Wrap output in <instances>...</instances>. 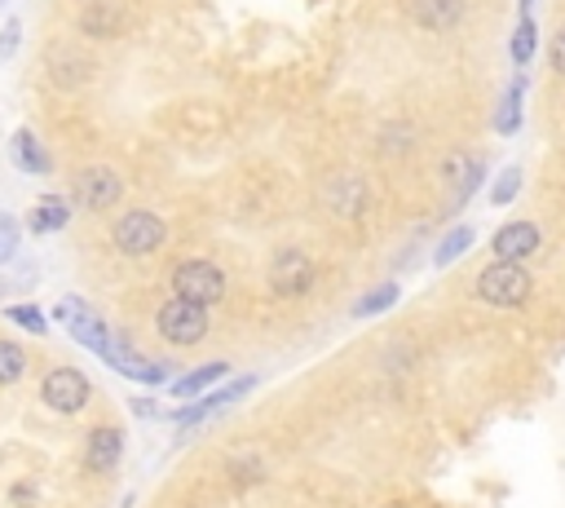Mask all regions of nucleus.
I'll use <instances>...</instances> for the list:
<instances>
[{
    "mask_svg": "<svg viewBox=\"0 0 565 508\" xmlns=\"http://www.w3.org/2000/svg\"><path fill=\"white\" fill-rule=\"evenodd\" d=\"M534 292V279L521 261H491L482 274H478V296L486 305H495V310H521V305L530 300Z\"/></svg>",
    "mask_w": 565,
    "mask_h": 508,
    "instance_id": "obj_1",
    "label": "nucleus"
},
{
    "mask_svg": "<svg viewBox=\"0 0 565 508\" xmlns=\"http://www.w3.org/2000/svg\"><path fill=\"white\" fill-rule=\"evenodd\" d=\"M54 315H58V319H62V323L71 328V336H75V341H80L84 350H93L97 358H106V354H110V345L120 341L116 332L106 328V319H102V315L93 310L89 300H80V296H62Z\"/></svg>",
    "mask_w": 565,
    "mask_h": 508,
    "instance_id": "obj_2",
    "label": "nucleus"
},
{
    "mask_svg": "<svg viewBox=\"0 0 565 508\" xmlns=\"http://www.w3.org/2000/svg\"><path fill=\"white\" fill-rule=\"evenodd\" d=\"M110 239H116V248H120L125 257H151V252L164 248L168 226H164V217H155V213H146V209H133V213H125V217L116 222Z\"/></svg>",
    "mask_w": 565,
    "mask_h": 508,
    "instance_id": "obj_3",
    "label": "nucleus"
},
{
    "mask_svg": "<svg viewBox=\"0 0 565 508\" xmlns=\"http://www.w3.org/2000/svg\"><path fill=\"white\" fill-rule=\"evenodd\" d=\"M155 332H160L168 345H195V341H203V332H208V310H203V305H195V300L173 296L168 305H160Z\"/></svg>",
    "mask_w": 565,
    "mask_h": 508,
    "instance_id": "obj_4",
    "label": "nucleus"
},
{
    "mask_svg": "<svg viewBox=\"0 0 565 508\" xmlns=\"http://www.w3.org/2000/svg\"><path fill=\"white\" fill-rule=\"evenodd\" d=\"M173 296H181V300H195V305H216L221 296H225V274H221V265H212V261H181L177 270H173Z\"/></svg>",
    "mask_w": 565,
    "mask_h": 508,
    "instance_id": "obj_5",
    "label": "nucleus"
},
{
    "mask_svg": "<svg viewBox=\"0 0 565 508\" xmlns=\"http://www.w3.org/2000/svg\"><path fill=\"white\" fill-rule=\"evenodd\" d=\"M71 194H75L80 209L102 213V209H110V203H120L125 181L116 177V168H106V164H89V168L71 181Z\"/></svg>",
    "mask_w": 565,
    "mask_h": 508,
    "instance_id": "obj_6",
    "label": "nucleus"
},
{
    "mask_svg": "<svg viewBox=\"0 0 565 508\" xmlns=\"http://www.w3.org/2000/svg\"><path fill=\"white\" fill-rule=\"evenodd\" d=\"M40 398H45V406H54V412L75 416L80 406L89 402V376L80 367H54L45 376V385H40Z\"/></svg>",
    "mask_w": 565,
    "mask_h": 508,
    "instance_id": "obj_7",
    "label": "nucleus"
},
{
    "mask_svg": "<svg viewBox=\"0 0 565 508\" xmlns=\"http://www.w3.org/2000/svg\"><path fill=\"white\" fill-rule=\"evenodd\" d=\"M257 389V376H239V380H231V385H221V389H208V393H199V398H190L181 412H177V425H199V421H208V416H216V412H225V406H235L244 393H252Z\"/></svg>",
    "mask_w": 565,
    "mask_h": 508,
    "instance_id": "obj_8",
    "label": "nucleus"
},
{
    "mask_svg": "<svg viewBox=\"0 0 565 508\" xmlns=\"http://www.w3.org/2000/svg\"><path fill=\"white\" fill-rule=\"evenodd\" d=\"M314 279H318L314 261H309L305 252H296V248L279 252L274 265H270V287H274L279 296H305V292L314 287Z\"/></svg>",
    "mask_w": 565,
    "mask_h": 508,
    "instance_id": "obj_9",
    "label": "nucleus"
},
{
    "mask_svg": "<svg viewBox=\"0 0 565 508\" xmlns=\"http://www.w3.org/2000/svg\"><path fill=\"white\" fill-rule=\"evenodd\" d=\"M491 248H495L499 261H526V257H534L543 248V231L534 222H508V226L495 231Z\"/></svg>",
    "mask_w": 565,
    "mask_h": 508,
    "instance_id": "obj_10",
    "label": "nucleus"
},
{
    "mask_svg": "<svg viewBox=\"0 0 565 508\" xmlns=\"http://www.w3.org/2000/svg\"><path fill=\"white\" fill-rule=\"evenodd\" d=\"M442 177L450 181V209H464V203L473 199V190L486 181V168L473 155H450L446 168H442Z\"/></svg>",
    "mask_w": 565,
    "mask_h": 508,
    "instance_id": "obj_11",
    "label": "nucleus"
},
{
    "mask_svg": "<svg viewBox=\"0 0 565 508\" xmlns=\"http://www.w3.org/2000/svg\"><path fill=\"white\" fill-rule=\"evenodd\" d=\"M120 456H125V434H120V429L97 425V429L89 434V442H84V464H89L93 473H110V469L120 464Z\"/></svg>",
    "mask_w": 565,
    "mask_h": 508,
    "instance_id": "obj_12",
    "label": "nucleus"
},
{
    "mask_svg": "<svg viewBox=\"0 0 565 508\" xmlns=\"http://www.w3.org/2000/svg\"><path fill=\"white\" fill-rule=\"evenodd\" d=\"M102 363H106V367H116V371H125L129 380H142V385H164V380H168V367H164V363H151V358L133 354L125 341L110 345V354H106Z\"/></svg>",
    "mask_w": 565,
    "mask_h": 508,
    "instance_id": "obj_13",
    "label": "nucleus"
},
{
    "mask_svg": "<svg viewBox=\"0 0 565 508\" xmlns=\"http://www.w3.org/2000/svg\"><path fill=\"white\" fill-rule=\"evenodd\" d=\"M411 19L424 32H450L464 19V0H411Z\"/></svg>",
    "mask_w": 565,
    "mask_h": 508,
    "instance_id": "obj_14",
    "label": "nucleus"
},
{
    "mask_svg": "<svg viewBox=\"0 0 565 508\" xmlns=\"http://www.w3.org/2000/svg\"><path fill=\"white\" fill-rule=\"evenodd\" d=\"M225 376H231V363H203V367L186 371L181 380H173V398H177V402H190V398L208 393L216 380H225Z\"/></svg>",
    "mask_w": 565,
    "mask_h": 508,
    "instance_id": "obj_15",
    "label": "nucleus"
},
{
    "mask_svg": "<svg viewBox=\"0 0 565 508\" xmlns=\"http://www.w3.org/2000/svg\"><path fill=\"white\" fill-rule=\"evenodd\" d=\"M71 222V203L62 199V194H45L36 209H32V217H27V231L32 235H54V231H62Z\"/></svg>",
    "mask_w": 565,
    "mask_h": 508,
    "instance_id": "obj_16",
    "label": "nucleus"
},
{
    "mask_svg": "<svg viewBox=\"0 0 565 508\" xmlns=\"http://www.w3.org/2000/svg\"><path fill=\"white\" fill-rule=\"evenodd\" d=\"M80 27L89 36H120L125 32V10L110 5V0H93V5H84V14H80Z\"/></svg>",
    "mask_w": 565,
    "mask_h": 508,
    "instance_id": "obj_17",
    "label": "nucleus"
},
{
    "mask_svg": "<svg viewBox=\"0 0 565 508\" xmlns=\"http://www.w3.org/2000/svg\"><path fill=\"white\" fill-rule=\"evenodd\" d=\"M473 239H478V231H473V226H456V231H446V235H442V244H437V252H433V265H437V270L456 265V261L473 248Z\"/></svg>",
    "mask_w": 565,
    "mask_h": 508,
    "instance_id": "obj_18",
    "label": "nucleus"
},
{
    "mask_svg": "<svg viewBox=\"0 0 565 508\" xmlns=\"http://www.w3.org/2000/svg\"><path fill=\"white\" fill-rule=\"evenodd\" d=\"M14 160H19V168L23 173H54V160H49V151L36 142V133H14Z\"/></svg>",
    "mask_w": 565,
    "mask_h": 508,
    "instance_id": "obj_19",
    "label": "nucleus"
},
{
    "mask_svg": "<svg viewBox=\"0 0 565 508\" xmlns=\"http://www.w3.org/2000/svg\"><path fill=\"white\" fill-rule=\"evenodd\" d=\"M521 93H526V84L517 80V84H508V93L499 97V111H495V133L513 138V133L521 129Z\"/></svg>",
    "mask_w": 565,
    "mask_h": 508,
    "instance_id": "obj_20",
    "label": "nucleus"
},
{
    "mask_svg": "<svg viewBox=\"0 0 565 508\" xmlns=\"http://www.w3.org/2000/svg\"><path fill=\"white\" fill-rule=\"evenodd\" d=\"M398 296H402V287H398V283H380V287H372L367 296H358V300H354V319L385 315L389 305H398Z\"/></svg>",
    "mask_w": 565,
    "mask_h": 508,
    "instance_id": "obj_21",
    "label": "nucleus"
},
{
    "mask_svg": "<svg viewBox=\"0 0 565 508\" xmlns=\"http://www.w3.org/2000/svg\"><path fill=\"white\" fill-rule=\"evenodd\" d=\"M336 186H341V190H345L341 199H336V194H331V199H336V213H341V217H358V213L367 209V186H363L358 177H341V181H336Z\"/></svg>",
    "mask_w": 565,
    "mask_h": 508,
    "instance_id": "obj_22",
    "label": "nucleus"
},
{
    "mask_svg": "<svg viewBox=\"0 0 565 508\" xmlns=\"http://www.w3.org/2000/svg\"><path fill=\"white\" fill-rule=\"evenodd\" d=\"M534 45H539V27H534V19L526 14L521 23H517V32H513V62L517 67H530V58H534Z\"/></svg>",
    "mask_w": 565,
    "mask_h": 508,
    "instance_id": "obj_23",
    "label": "nucleus"
},
{
    "mask_svg": "<svg viewBox=\"0 0 565 508\" xmlns=\"http://www.w3.org/2000/svg\"><path fill=\"white\" fill-rule=\"evenodd\" d=\"M23 371H27V354H23V345H14V341L0 336V385L23 380Z\"/></svg>",
    "mask_w": 565,
    "mask_h": 508,
    "instance_id": "obj_24",
    "label": "nucleus"
},
{
    "mask_svg": "<svg viewBox=\"0 0 565 508\" xmlns=\"http://www.w3.org/2000/svg\"><path fill=\"white\" fill-rule=\"evenodd\" d=\"M517 194H521V168L508 164V168L495 177V186H491V203H495V209H508Z\"/></svg>",
    "mask_w": 565,
    "mask_h": 508,
    "instance_id": "obj_25",
    "label": "nucleus"
},
{
    "mask_svg": "<svg viewBox=\"0 0 565 508\" xmlns=\"http://www.w3.org/2000/svg\"><path fill=\"white\" fill-rule=\"evenodd\" d=\"M19 239H23V226H19V217L0 213V265H5V261H14V252H19Z\"/></svg>",
    "mask_w": 565,
    "mask_h": 508,
    "instance_id": "obj_26",
    "label": "nucleus"
},
{
    "mask_svg": "<svg viewBox=\"0 0 565 508\" xmlns=\"http://www.w3.org/2000/svg\"><path fill=\"white\" fill-rule=\"evenodd\" d=\"M5 315H10V319H14L19 328L36 332V336H45V328H49V323H45V315H40V305H27V300H23V305H10Z\"/></svg>",
    "mask_w": 565,
    "mask_h": 508,
    "instance_id": "obj_27",
    "label": "nucleus"
},
{
    "mask_svg": "<svg viewBox=\"0 0 565 508\" xmlns=\"http://www.w3.org/2000/svg\"><path fill=\"white\" fill-rule=\"evenodd\" d=\"M548 62H552L556 75H565V23L556 27V36H552V45H548Z\"/></svg>",
    "mask_w": 565,
    "mask_h": 508,
    "instance_id": "obj_28",
    "label": "nucleus"
},
{
    "mask_svg": "<svg viewBox=\"0 0 565 508\" xmlns=\"http://www.w3.org/2000/svg\"><path fill=\"white\" fill-rule=\"evenodd\" d=\"M19 40H23V23L14 19V23H5V36H0V58H10L19 49Z\"/></svg>",
    "mask_w": 565,
    "mask_h": 508,
    "instance_id": "obj_29",
    "label": "nucleus"
},
{
    "mask_svg": "<svg viewBox=\"0 0 565 508\" xmlns=\"http://www.w3.org/2000/svg\"><path fill=\"white\" fill-rule=\"evenodd\" d=\"M129 406H133V416H155V402H146V398H133Z\"/></svg>",
    "mask_w": 565,
    "mask_h": 508,
    "instance_id": "obj_30",
    "label": "nucleus"
},
{
    "mask_svg": "<svg viewBox=\"0 0 565 508\" xmlns=\"http://www.w3.org/2000/svg\"><path fill=\"white\" fill-rule=\"evenodd\" d=\"M32 495H36V491H32V482H19V491H14V499H19V504H32Z\"/></svg>",
    "mask_w": 565,
    "mask_h": 508,
    "instance_id": "obj_31",
    "label": "nucleus"
},
{
    "mask_svg": "<svg viewBox=\"0 0 565 508\" xmlns=\"http://www.w3.org/2000/svg\"><path fill=\"white\" fill-rule=\"evenodd\" d=\"M10 296V279H0V300H5Z\"/></svg>",
    "mask_w": 565,
    "mask_h": 508,
    "instance_id": "obj_32",
    "label": "nucleus"
},
{
    "mask_svg": "<svg viewBox=\"0 0 565 508\" xmlns=\"http://www.w3.org/2000/svg\"><path fill=\"white\" fill-rule=\"evenodd\" d=\"M530 5H534V0H521V10H526V14H530Z\"/></svg>",
    "mask_w": 565,
    "mask_h": 508,
    "instance_id": "obj_33",
    "label": "nucleus"
},
{
    "mask_svg": "<svg viewBox=\"0 0 565 508\" xmlns=\"http://www.w3.org/2000/svg\"><path fill=\"white\" fill-rule=\"evenodd\" d=\"M5 5H10V0H0V10H5Z\"/></svg>",
    "mask_w": 565,
    "mask_h": 508,
    "instance_id": "obj_34",
    "label": "nucleus"
}]
</instances>
